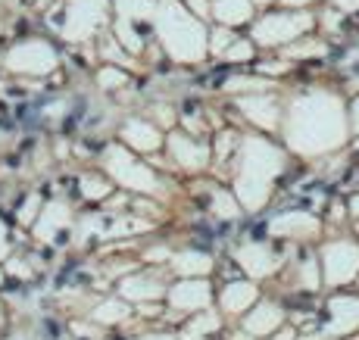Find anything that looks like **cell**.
I'll list each match as a JSON object with an SVG mask.
<instances>
[{"mask_svg":"<svg viewBox=\"0 0 359 340\" xmlns=\"http://www.w3.org/2000/svg\"><path fill=\"white\" fill-rule=\"evenodd\" d=\"M6 253V228H4V222H0V256Z\"/></svg>","mask_w":359,"mask_h":340,"instance_id":"6da1fadb","label":"cell"},{"mask_svg":"<svg viewBox=\"0 0 359 340\" xmlns=\"http://www.w3.org/2000/svg\"><path fill=\"white\" fill-rule=\"evenodd\" d=\"M13 340H25V337H13Z\"/></svg>","mask_w":359,"mask_h":340,"instance_id":"7a4b0ae2","label":"cell"}]
</instances>
